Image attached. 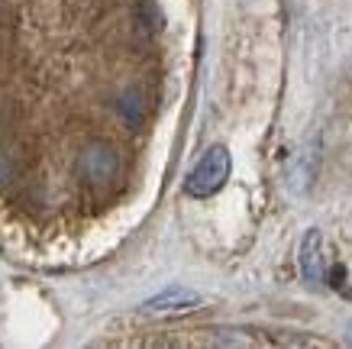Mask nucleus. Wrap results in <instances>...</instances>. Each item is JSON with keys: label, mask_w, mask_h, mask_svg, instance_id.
Wrapping results in <instances>:
<instances>
[{"label": "nucleus", "mask_w": 352, "mask_h": 349, "mask_svg": "<svg viewBox=\"0 0 352 349\" xmlns=\"http://www.w3.org/2000/svg\"><path fill=\"white\" fill-rule=\"evenodd\" d=\"M298 265H300V275L307 285H320L327 278V259H323V233L317 226L304 230L300 236V249H298Z\"/></svg>", "instance_id": "obj_3"}, {"label": "nucleus", "mask_w": 352, "mask_h": 349, "mask_svg": "<svg viewBox=\"0 0 352 349\" xmlns=\"http://www.w3.org/2000/svg\"><path fill=\"white\" fill-rule=\"evenodd\" d=\"M78 171H81V178L87 184H107L110 178H117V171H120L117 149L110 146V142H100V139L87 142L81 149V156H78Z\"/></svg>", "instance_id": "obj_2"}, {"label": "nucleus", "mask_w": 352, "mask_h": 349, "mask_svg": "<svg viewBox=\"0 0 352 349\" xmlns=\"http://www.w3.org/2000/svg\"><path fill=\"white\" fill-rule=\"evenodd\" d=\"M120 107H123V114H126L129 123H139V114H142V110H139V97L136 94H126Z\"/></svg>", "instance_id": "obj_5"}, {"label": "nucleus", "mask_w": 352, "mask_h": 349, "mask_svg": "<svg viewBox=\"0 0 352 349\" xmlns=\"http://www.w3.org/2000/svg\"><path fill=\"white\" fill-rule=\"evenodd\" d=\"M10 178H13V165H10V159L0 152V184H7Z\"/></svg>", "instance_id": "obj_6"}, {"label": "nucleus", "mask_w": 352, "mask_h": 349, "mask_svg": "<svg viewBox=\"0 0 352 349\" xmlns=\"http://www.w3.org/2000/svg\"><path fill=\"white\" fill-rule=\"evenodd\" d=\"M230 169H233L230 149L210 146L201 156V162L191 169L188 181H184V194H191V198H214L217 191L226 184V178H230Z\"/></svg>", "instance_id": "obj_1"}, {"label": "nucleus", "mask_w": 352, "mask_h": 349, "mask_svg": "<svg viewBox=\"0 0 352 349\" xmlns=\"http://www.w3.org/2000/svg\"><path fill=\"white\" fill-rule=\"evenodd\" d=\"M201 307V295L197 291H191V288L184 285H168L165 291H159L155 297H149L146 304H142V310L146 314H188V310H197Z\"/></svg>", "instance_id": "obj_4"}]
</instances>
